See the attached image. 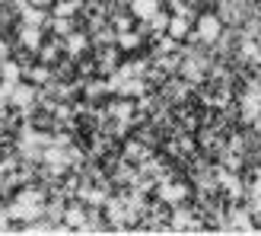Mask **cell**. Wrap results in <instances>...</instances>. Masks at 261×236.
<instances>
[{
  "mask_svg": "<svg viewBox=\"0 0 261 236\" xmlns=\"http://www.w3.org/2000/svg\"><path fill=\"white\" fill-rule=\"evenodd\" d=\"M73 10H76V0H67V4H61V7H58V16H64V19H67Z\"/></svg>",
  "mask_w": 261,
  "mask_h": 236,
  "instance_id": "cell-9",
  "label": "cell"
},
{
  "mask_svg": "<svg viewBox=\"0 0 261 236\" xmlns=\"http://www.w3.org/2000/svg\"><path fill=\"white\" fill-rule=\"evenodd\" d=\"M22 16H25V26H42V22H45L42 7H25V10H22Z\"/></svg>",
  "mask_w": 261,
  "mask_h": 236,
  "instance_id": "cell-4",
  "label": "cell"
},
{
  "mask_svg": "<svg viewBox=\"0 0 261 236\" xmlns=\"http://www.w3.org/2000/svg\"><path fill=\"white\" fill-rule=\"evenodd\" d=\"M0 77H4L7 83H16V77H19V67L13 61H7V64H0Z\"/></svg>",
  "mask_w": 261,
  "mask_h": 236,
  "instance_id": "cell-5",
  "label": "cell"
},
{
  "mask_svg": "<svg viewBox=\"0 0 261 236\" xmlns=\"http://www.w3.org/2000/svg\"><path fill=\"white\" fill-rule=\"evenodd\" d=\"M198 35L204 38V42H217V35H220V19L214 16V13H204V16H201Z\"/></svg>",
  "mask_w": 261,
  "mask_h": 236,
  "instance_id": "cell-1",
  "label": "cell"
},
{
  "mask_svg": "<svg viewBox=\"0 0 261 236\" xmlns=\"http://www.w3.org/2000/svg\"><path fill=\"white\" fill-rule=\"evenodd\" d=\"M134 45H137V35L124 32V35H121V48H134Z\"/></svg>",
  "mask_w": 261,
  "mask_h": 236,
  "instance_id": "cell-12",
  "label": "cell"
},
{
  "mask_svg": "<svg viewBox=\"0 0 261 236\" xmlns=\"http://www.w3.org/2000/svg\"><path fill=\"white\" fill-rule=\"evenodd\" d=\"M67 224H70V227H83V214H80V211H70V214H67Z\"/></svg>",
  "mask_w": 261,
  "mask_h": 236,
  "instance_id": "cell-10",
  "label": "cell"
},
{
  "mask_svg": "<svg viewBox=\"0 0 261 236\" xmlns=\"http://www.w3.org/2000/svg\"><path fill=\"white\" fill-rule=\"evenodd\" d=\"M83 45H86V38H83V35H70V38H67V51H70V55L83 51Z\"/></svg>",
  "mask_w": 261,
  "mask_h": 236,
  "instance_id": "cell-7",
  "label": "cell"
},
{
  "mask_svg": "<svg viewBox=\"0 0 261 236\" xmlns=\"http://www.w3.org/2000/svg\"><path fill=\"white\" fill-rule=\"evenodd\" d=\"M156 7H160V0H130V13H134L137 19H153Z\"/></svg>",
  "mask_w": 261,
  "mask_h": 236,
  "instance_id": "cell-2",
  "label": "cell"
},
{
  "mask_svg": "<svg viewBox=\"0 0 261 236\" xmlns=\"http://www.w3.org/2000/svg\"><path fill=\"white\" fill-rule=\"evenodd\" d=\"M181 195H185V188H178V185L163 188V198H166V201H181Z\"/></svg>",
  "mask_w": 261,
  "mask_h": 236,
  "instance_id": "cell-8",
  "label": "cell"
},
{
  "mask_svg": "<svg viewBox=\"0 0 261 236\" xmlns=\"http://www.w3.org/2000/svg\"><path fill=\"white\" fill-rule=\"evenodd\" d=\"M185 29H188V19H185V16L169 19V32H172V35H185Z\"/></svg>",
  "mask_w": 261,
  "mask_h": 236,
  "instance_id": "cell-6",
  "label": "cell"
},
{
  "mask_svg": "<svg viewBox=\"0 0 261 236\" xmlns=\"http://www.w3.org/2000/svg\"><path fill=\"white\" fill-rule=\"evenodd\" d=\"M188 224H191V217H188L185 211H178V214H175V227H188Z\"/></svg>",
  "mask_w": 261,
  "mask_h": 236,
  "instance_id": "cell-13",
  "label": "cell"
},
{
  "mask_svg": "<svg viewBox=\"0 0 261 236\" xmlns=\"http://www.w3.org/2000/svg\"><path fill=\"white\" fill-rule=\"evenodd\" d=\"M19 38H22L25 48H38V45H42V32H38V26H25Z\"/></svg>",
  "mask_w": 261,
  "mask_h": 236,
  "instance_id": "cell-3",
  "label": "cell"
},
{
  "mask_svg": "<svg viewBox=\"0 0 261 236\" xmlns=\"http://www.w3.org/2000/svg\"><path fill=\"white\" fill-rule=\"evenodd\" d=\"M29 74H32V80H38V83H42V80H48V70H45V67H32Z\"/></svg>",
  "mask_w": 261,
  "mask_h": 236,
  "instance_id": "cell-11",
  "label": "cell"
}]
</instances>
